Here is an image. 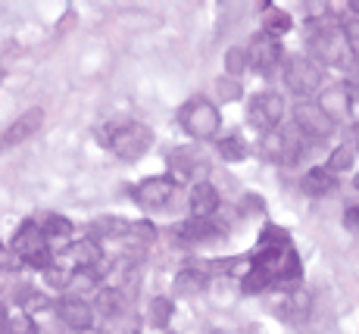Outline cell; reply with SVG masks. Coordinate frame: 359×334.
Segmentation results:
<instances>
[{
  "instance_id": "cell-1",
  "label": "cell",
  "mask_w": 359,
  "mask_h": 334,
  "mask_svg": "<svg viewBox=\"0 0 359 334\" xmlns=\"http://www.w3.org/2000/svg\"><path fill=\"white\" fill-rule=\"evenodd\" d=\"M178 125L184 128V135H191L194 141H210L222 128V116L219 107L210 103L206 97H191L182 109H178Z\"/></svg>"
},
{
  "instance_id": "cell-2",
  "label": "cell",
  "mask_w": 359,
  "mask_h": 334,
  "mask_svg": "<svg viewBox=\"0 0 359 334\" xmlns=\"http://www.w3.org/2000/svg\"><path fill=\"white\" fill-rule=\"evenodd\" d=\"M150 144H154V131L144 122H119L107 135V147L126 163H137L150 150Z\"/></svg>"
},
{
  "instance_id": "cell-3",
  "label": "cell",
  "mask_w": 359,
  "mask_h": 334,
  "mask_svg": "<svg viewBox=\"0 0 359 334\" xmlns=\"http://www.w3.org/2000/svg\"><path fill=\"white\" fill-rule=\"evenodd\" d=\"M303 147H306V138L300 135V128H297L294 122L291 125L281 122L278 128H272V131L262 135V153L278 166H294L297 159H300Z\"/></svg>"
},
{
  "instance_id": "cell-4",
  "label": "cell",
  "mask_w": 359,
  "mask_h": 334,
  "mask_svg": "<svg viewBox=\"0 0 359 334\" xmlns=\"http://www.w3.org/2000/svg\"><path fill=\"white\" fill-rule=\"evenodd\" d=\"M309 51H313L316 62H325V66H344L347 62V41L341 34V25L334 22H316L313 34H309Z\"/></svg>"
},
{
  "instance_id": "cell-5",
  "label": "cell",
  "mask_w": 359,
  "mask_h": 334,
  "mask_svg": "<svg viewBox=\"0 0 359 334\" xmlns=\"http://www.w3.org/2000/svg\"><path fill=\"white\" fill-rule=\"evenodd\" d=\"M285 85L287 91L297 97H309L319 91L322 85V69L313 57H303V53H294V57L285 60Z\"/></svg>"
},
{
  "instance_id": "cell-6",
  "label": "cell",
  "mask_w": 359,
  "mask_h": 334,
  "mask_svg": "<svg viewBox=\"0 0 359 334\" xmlns=\"http://www.w3.org/2000/svg\"><path fill=\"white\" fill-rule=\"evenodd\" d=\"M281 60H285V51H281L278 38H272L266 32H257L250 38V44H247V66L257 75H262V79L275 75V69H281Z\"/></svg>"
},
{
  "instance_id": "cell-7",
  "label": "cell",
  "mask_w": 359,
  "mask_h": 334,
  "mask_svg": "<svg viewBox=\"0 0 359 334\" xmlns=\"http://www.w3.org/2000/svg\"><path fill=\"white\" fill-rule=\"evenodd\" d=\"M247 119H250V125L259 131V135H266V131L278 128V125L285 122V97L275 94V91L257 94V97L250 100Z\"/></svg>"
},
{
  "instance_id": "cell-8",
  "label": "cell",
  "mask_w": 359,
  "mask_h": 334,
  "mask_svg": "<svg viewBox=\"0 0 359 334\" xmlns=\"http://www.w3.org/2000/svg\"><path fill=\"white\" fill-rule=\"evenodd\" d=\"M294 125L300 128V135L306 141H325L334 135V122L328 119V113L313 100H300L294 107Z\"/></svg>"
},
{
  "instance_id": "cell-9",
  "label": "cell",
  "mask_w": 359,
  "mask_h": 334,
  "mask_svg": "<svg viewBox=\"0 0 359 334\" xmlns=\"http://www.w3.org/2000/svg\"><path fill=\"white\" fill-rule=\"evenodd\" d=\"M172 194H175V182L165 175H154V178H144V182L131 191V197H135V203L144 206V210H163V206H169Z\"/></svg>"
},
{
  "instance_id": "cell-10",
  "label": "cell",
  "mask_w": 359,
  "mask_h": 334,
  "mask_svg": "<svg viewBox=\"0 0 359 334\" xmlns=\"http://www.w3.org/2000/svg\"><path fill=\"white\" fill-rule=\"evenodd\" d=\"M44 125V109L41 107H32L25 109L19 119H13L10 128L0 135V150H10V147H19V144H25L29 138H34V131Z\"/></svg>"
},
{
  "instance_id": "cell-11",
  "label": "cell",
  "mask_w": 359,
  "mask_h": 334,
  "mask_svg": "<svg viewBox=\"0 0 359 334\" xmlns=\"http://www.w3.org/2000/svg\"><path fill=\"white\" fill-rule=\"evenodd\" d=\"M57 312H60V319H63V325H69V328H75V331L94 328V309L81 300V297H63V300L57 303Z\"/></svg>"
},
{
  "instance_id": "cell-12",
  "label": "cell",
  "mask_w": 359,
  "mask_h": 334,
  "mask_svg": "<svg viewBox=\"0 0 359 334\" xmlns=\"http://www.w3.org/2000/svg\"><path fill=\"white\" fill-rule=\"evenodd\" d=\"M44 247H47V241H44V234H41V225L34 219H25L22 225L16 228L13 241H10V250L19 256V260H25V256L38 253V250H44Z\"/></svg>"
},
{
  "instance_id": "cell-13",
  "label": "cell",
  "mask_w": 359,
  "mask_h": 334,
  "mask_svg": "<svg viewBox=\"0 0 359 334\" xmlns=\"http://www.w3.org/2000/svg\"><path fill=\"white\" fill-rule=\"evenodd\" d=\"M219 203H222V197H219V191L210 182H197L191 187L188 206H191V215H194V219H212L219 210Z\"/></svg>"
},
{
  "instance_id": "cell-14",
  "label": "cell",
  "mask_w": 359,
  "mask_h": 334,
  "mask_svg": "<svg viewBox=\"0 0 359 334\" xmlns=\"http://www.w3.org/2000/svg\"><path fill=\"white\" fill-rule=\"evenodd\" d=\"M175 234L184 241H194V243L219 241V238H225V225H219L216 219H188L184 225L175 228Z\"/></svg>"
},
{
  "instance_id": "cell-15",
  "label": "cell",
  "mask_w": 359,
  "mask_h": 334,
  "mask_svg": "<svg viewBox=\"0 0 359 334\" xmlns=\"http://www.w3.org/2000/svg\"><path fill=\"white\" fill-rule=\"evenodd\" d=\"M66 256L72 260L75 269H97L100 260H103V250H100L97 241L81 238V241H72V243H69Z\"/></svg>"
},
{
  "instance_id": "cell-16",
  "label": "cell",
  "mask_w": 359,
  "mask_h": 334,
  "mask_svg": "<svg viewBox=\"0 0 359 334\" xmlns=\"http://www.w3.org/2000/svg\"><path fill=\"white\" fill-rule=\"evenodd\" d=\"M303 191L309 197H328L331 191H337V175H331L325 166H316V169H309L303 175Z\"/></svg>"
},
{
  "instance_id": "cell-17",
  "label": "cell",
  "mask_w": 359,
  "mask_h": 334,
  "mask_svg": "<svg viewBox=\"0 0 359 334\" xmlns=\"http://www.w3.org/2000/svg\"><path fill=\"white\" fill-rule=\"evenodd\" d=\"M206 284H210V275H206L203 269H182V272L175 275V294L197 297L206 290Z\"/></svg>"
},
{
  "instance_id": "cell-18",
  "label": "cell",
  "mask_w": 359,
  "mask_h": 334,
  "mask_svg": "<svg viewBox=\"0 0 359 334\" xmlns=\"http://www.w3.org/2000/svg\"><path fill=\"white\" fill-rule=\"evenodd\" d=\"M291 29H294V22L285 10H278L272 4H262V32L272 34V38H281V34H287Z\"/></svg>"
},
{
  "instance_id": "cell-19",
  "label": "cell",
  "mask_w": 359,
  "mask_h": 334,
  "mask_svg": "<svg viewBox=\"0 0 359 334\" xmlns=\"http://www.w3.org/2000/svg\"><path fill=\"white\" fill-rule=\"evenodd\" d=\"M94 309H97L103 319L119 316V312H126V294H122L119 288H100L97 300H94Z\"/></svg>"
},
{
  "instance_id": "cell-20",
  "label": "cell",
  "mask_w": 359,
  "mask_h": 334,
  "mask_svg": "<svg viewBox=\"0 0 359 334\" xmlns=\"http://www.w3.org/2000/svg\"><path fill=\"white\" fill-rule=\"evenodd\" d=\"M322 109L328 113V119L331 122H341V119H347L350 116V100H347V91H344V85L341 88H331V91L322 97V103H319Z\"/></svg>"
},
{
  "instance_id": "cell-21",
  "label": "cell",
  "mask_w": 359,
  "mask_h": 334,
  "mask_svg": "<svg viewBox=\"0 0 359 334\" xmlns=\"http://www.w3.org/2000/svg\"><path fill=\"white\" fill-rule=\"evenodd\" d=\"M41 225V234H44V241H69L72 238V222L66 219V215H44V219L38 222Z\"/></svg>"
},
{
  "instance_id": "cell-22",
  "label": "cell",
  "mask_w": 359,
  "mask_h": 334,
  "mask_svg": "<svg viewBox=\"0 0 359 334\" xmlns=\"http://www.w3.org/2000/svg\"><path fill=\"white\" fill-rule=\"evenodd\" d=\"M216 150H219V156H222L225 163H241V159L247 156V144H244V138H241V135H225V138H219Z\"/></svg>"
},
{
  "instance_id": "cell-23",
  "label": "cell",
  "mask_w": 359,
  "mask_h": 334,
  "mask_svg": "<svg viewBox=\"0 0 359 334\" xmlns=\"http://www.w3.org/2000/svg\"><path fill=\"white\" fill-rule=\"evenodd\" d=\"M353 156H356L353 144H341V147L331 150L325 169L331 172V175H337V172H344V169H353Z\"/></svg>"
},
{
  "instance_id": "cell-24",
  "label": "cell",
  "mask_w": 359,
  "mask_h": 334,
  "mask_svg": "<svg viewBox=\"0 0 359 334\" xmlns=\"http://www.w3.org/2000/svg\"><path fill=\"white\" fill-rule=\"evenodd\" d=\"M137 316H131V312H119V316L107 319V325H103V334H137Z\"/></svg>"
},
{
  "instance_id": "cell-25",
  "label": "cell",
  "mask_w": 359,
  "mask_h": 334,
  "mask_svg": "<svg viewBox=\"0 0 359 334\" xmlns=\"http://www.w3.org/2000/svg\"><path fill=\"white\" fill-rule=\"evenodd\" d=\"M172 312H175V306H172L169 297H154V303H150V322L156 328H165L172 322Z\"/></svg>"
},
{
  "instance_id": "cell-26",
  "label": "cell",
  "mask_w": 359,
  "mask_h": 334,
  "mask_svg": "<svg viewBox=\"0 0 359 334\" xmlns=\"http://www.w3.org/2000/svg\"><path fill=\"white\" fill-rule=\"evenodd\" d=\"M341 34H344V41H347V51L353 53V57H359V16L350 13L341 25Z\"/></svg>"
},
{
  "instance_id": "cell-27",
  "label": "cell",
  "mask_w": 359,
  "mask_h": 334,
  "mask_svg": "<svg viewBox=\"0 0 359 334\" xmlns=\"http://www.w3.org/2000/svg\"><path fill=\"white\" fill-rule=\"evenodd\" d=\"M244 69H247V51L244 47H231L225 53V72H229V79H238Z\"/></svg>"
},
{
  "instance_id": "cell-28",
  "label": "cell",
  "mask_w": 359,
  "mask_h": 334,
  "mask_svg": "<svg viewBox=\"0 0 359 334\" xmlns=\"http://www.w3.org/2000/svg\"><path fill=\"white\" fill-rule=\"evenodd\" d=\"M16 300L25 306V312H38V309H47V306H50V300H47V297L41 294V290H29V288L19 290Z\"/></svg>"
},
{
  "instance_id": "cell-29",
  "label": "cell",
  "mask_w": 359,
  "mask_h": 334,
  "mask_svg": "<svg viewBox=\"0 0 359 334\" xmlns=\"http://www.w3.org/2000/svg\"><path fill=\"white\" fill-rule=\"evenodd\" d=\"M34 319L29 312H16V316L6 319V334H34Z\"/></svg>"
},
{
  "instance_id": "cell-30",
  "label": "cell",
  "mask_w": 359,
  "mask_h": 334,
  "mask_svg": "<svg viewBox=\"0 0 359 334\" xmlns=\"http://www.w3.org/2000/svg\"><path fill=\"white\" fill-rule=\"evenodd\" d=\"M216 94L222 103H231V100H241V85L238 79H229V75H222V79L216 81Z\"/></svg>"
},
{
  "instance_id": "cell-31",
  "label": "cell",
  "mask_w": 359,
  "mask_h": 334,
  "mask_svg": "<svg viewBox=\"0 0 359 334\" xmlns=\"http://www.w3.org/2000/svg\"><path fill=\"white\" fill-rule=\"evenodd\" d=\"M94 228H97V232H103V234H126L131 225H128V222H122L119 215H103V219H100Z\"/></svg>"
},
{
  "instance_id": "cell-32",
  "label": "cell",
  "mask_w": 359,
  "mask_h": 334,
  "mask_svg": "<svg viewBox=\"0 0 359 334\" xmlns=\"http://www.w3.org/2000/svg\"><path fill=\"white\" fill-rule=\"evenodd\" d=\"M22 262H25L29 269H41V272H47V269L53 266V253H50V247H44V250H38V253L25 256Z\"/></svg>"
},
{
  "instance_id": "cell-33",
  "label": "cell",
  "mask_w": 359,
  "mask_h": 334,
  "mask_svg": "<svg viewBox=\"0 0 359 334\" xmlns=\"http://www.w3.org/2000/svg\"><path fill=\"white\" fill-rule=\"evenodd\" d=\"M69 275H72V269H57V262H53V266L44 272V281L50 284V288H63V290H66Z\"/></svg>"
},
{
  "instance_id": "cell-34",
  "label": "cell",
  "mask_w": 359,
  "mask_h": 334,
  "mask_svg": "<svg viewBox=\"0 0 359 334\" xmlns=\"http://www.w3.org/2000/svg\"><path fill=\"white\" fill-rule=\"evenodd\" d=\"M344 219H347L344 225H347L350 232H356V228H359V210H347V213H344Z\"/></svg>"
},
{
  "instance_id": "cell-35",
  "label": "cell",
  "mask_w": 359,
  "mask_h": 334,
  "mask_svg": "<svg viewBox=\"0 0 359 334\" xmlns=\"http://www.w3.org/2000/svg\"><path fill=\"white\" fill-rule=\"evenodd\" d=\"M6 319H10L6 316V306L0 303V334H6Z\"/></svg>"
},
{
  "instance_id": "cell-36",
  "label": "cell",
  "mask_w": 359,
  "mask_h": 334,
  "mask_svg": "<svg viewBox=\"0 0 359 334\" xmlns=\"http://www.w3.org/2000/svg\"><path fill=\"white\" fill-rule=\"evenodd\" d=\"M350 13H353V16H359V0H353V4H350Z\"/></svg>"
},
{
  "instance_id": "cell-37",
  "label": "cell",
  "mask_w": 359,
  "mask_h": 334,
  "mask_svg": "<svg viewBox=\"0 0 359 334\" xmlns=\"http://www.w3.org/2000/svg\"><path fill=\"white\" fill-rule=\"evenodd\" d=\"M353 185H356V191H359V175H356V178H353Z\"/></svg>"
},
{
  "instance_id": "cell-38",
  "label": "cell",
  "mask_w": 359,
  "mask_h": 334,
  "mask_svg": "<svg viewBox=\"0 0 359 334\" xmlns=\"http://www.w3.org/2000/svg\"><path fill=\"white\" fill-rule=\"evenodd\" d=\"M353 150H359V138H356V147H353Z\"/></svg>"
},
{
  "instance_id": "cell-39",
  "label": "cell",
  "mask_w": 359,
  "mask_h": 334,
  "mask_svg": "<svg viewBox=\"0 0 359 334\" xmlns=\"http://www.w3.org/2000/svg\"><path fill=\"white\" fill-rule=\"evenodd\" d=\"M0 250H4V243H0Z\"/></svg>"
}]
</instances>
